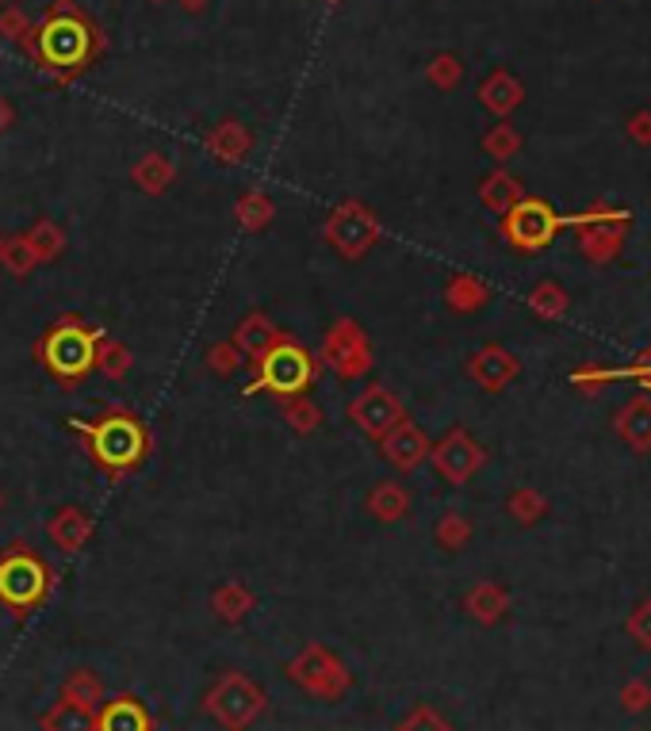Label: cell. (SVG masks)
Listing matches in <instances>:
<instances>
[{
    "instance_id": "60d3db41",
    "label": "cell",
    "mask_w": 651,
    "mask_h": 731,
    "mask_svg": "<svg viewBox=\"0 0 651 731\" xmlns=\"http://www.w3.org/2000/svg\"><path fill=\"white\" fill-rule=\"evenodd\" d=\"M620 375H632V380H640L643 387L651 391V349L643 352V357H640V364H636V368H628V372H617V380H620Z\"/></svg>"
},
{
    "instance_id": "83f0119b",
    "label": "cell",
    "mask_w": 651,
    "mask_h": 731,
    "mask_svg": "<svg viewBox=\"0 0 651 731\" xmlns=\"http://www.w3.org/2000/svg\"><path fill=\"white\" fill-rule=\"evenodd\" d=\"M0 265L9 268L16 280H24V276L35 273V265H39V257H35L32 241H27V233H12V238L0 241Z\"/></svg>"
},
{
    "instance_id": "d6986e66",
    "label": "cell",
    "mask_w": 651,
    "mask_h": 731,
    "mask_svg": "<svg viewBox=\"0 0 651 731\" xmlns=\"http://www.w3.org/2000/svg\"><path fill=\"white\" fill-rule=\"evenodd\" d=\"M617 433L625 436L636 452L651 448V398H632V403L617 414Z\"/></svg>"
},
{
    "instance_id": "9a60e30c",
    "label": "cell",
    "mask_w": 651,
    "mask_h": 731,
    "mask_svg": "<svg viewBox=\"0 0 651 731\" xmlns=\"http://www.w3.org/2000/svg\"><path fill=\"white\" fill-rule=\"evenodd\" d=\"M468 372H471V380H475L479 387L503 391L506 383L518 375V357H514V352H506L503 345H486V349H479L475 357H471Z\"/></svg>"
},
{
    "instance_id": "44dd1931",
    "label": "cell",
    "mask_w": 651,
    "mask_h": 731,
    "mask_svg": "<svg viewBox=\"0 0 651 731\" xmlns=\"http://www.w3.org/2000/svg\"><path fill=\"white\" fill-rule=\"evenodd\" d=\"M250 146H253V139L245 134V127L242 123H222L219 131H212L207 134V149H212L219 161H227V165H238L242 161L245 154H250Z\"/></svg>"
},
{
    "instance_id": "681fc988",
    "label": "cell",
    "mask_w": 651,
    "mask_h": 731,
    "mask_svg": "<svg viewBox=\"0 0 651 731\" xmlns=\"http://www.w3.org/2000/svg\"><path fill=\"white\" fill-rule=\"evenodd\" d=\"M0 241H4V238H0Z\"/></svg>"
},
{
    "instance_id": "1f68e13d",
    "label": "cell",
    "mask_w": 651,
    "mask_h": 731,
    "mask_svg": "<svg viewBox=\"0 0 651 731\" xmlns=\"http://www.w3.org/2000/svg\"><path fill=\"white\" fill-rule=\"evenodd\" d=\"M506 510H510L514 522H521V525H537L544 514H548V502H544V499H541V491H533V487H521V491H514V494H510Z\"/></svg>"
},
{
    "instance_id": "8992f818",
    "label": "cell",
    "mask_w": 651,
    "mask_h": 731,
    "mask_svg": "<svg viewBox=\"0 0 651 731\" xmlns=\"http://www.w3.org/2000/svg\"><path fill=\"white\" fill-rule=\"evenodd\" d=\"M265 705H268L265 690H261L253 678L238 674V670H227V674L204 693V712L227 731H245L253 720H261Z\"/></svg>"
},
{
    "instance_id": "4dcf8cb0",
    "label": "cell",
    "mask_w": 651,
    "mask_h": 731,
    "mask_svg": "<svg viewBox=\"0 0 651 731\" xmlns=\"http://www.w3.org/2000/svg\"><path fill=\"white\" fill-rule=\"evenodd\" d=\"M468 609H471V613H475L483 624H491V621H498V616H503V609H506V594L498 590L495 583H479L475 590L468 594Z\"/></svg>"
},
{
    "instance_id": "74e56055",
    "label": "cell",
    "mask_w": 651,
    "mask_h": 731,
    "mask_svg": "<svg viewBox=\"0 0 651 731\" xmlns=\"http://www.w3.org/2000/svg\"><path fill=\"white\" fill-rule=\"evenodd\" d=\"M242 364H245V357L234 349V341H219L207 349V368H212L215 375H234Z\"/></svg>"
},
{
    "instance_id": "4316f807",
    "label": "cell",
    "mask_w": 651,
    "mask_h": 731,
    "mask_svg": "<svg viewBox=\"0 0 651 731\" xmlns=\"http://www.w3.org/2000/svg\"><path fill=\"white\" fill-rule=\"evenodd\" d=\"M322 406L314 403L311 395H296V398H288L284 403V421H288V429L291 433H299V436H311V433H318L322 429Z\"/></svg>"
},
{
    "instance_id": "52a82bcc",
    "label": "cell",
    "mask_w": 651,
    "mask_h": 731,
    "mask_svg": "<svg viewBox=\"0 0 651 731\" xmlns=\"http://www.w3.org/2000/svg\"><path fill=\"white\" fill-rule=\"evenodd\" d=\"M284 674H288L299 690H306L311 697H322V700H338L341 693L353 685V674L346 670V662L334 659L322 644H306L303 651L284 667Z\"/></svg>"
},
{
    "instance_id": "ffe728a7",
    "label": "cell",
    "mask_w": 651,
    "mask_h": 731,
    "mask_svg": "<svg viewBox=\"0 0 651 731\" xmlns=\"http://www.w3.org/2000/svg\"><path fill=\"white\" fill-rule=\"evenodd\" d=\"M407 510H410V494L402 491L399 482H376V491L369 494V514L376 517V522H384V525H395V522H402L407 517Z\"/></svg>"
},
{
    "instance_id": "484cf974",
    "label": "cell",
    "mask_w": 651,
    "mask_h": 731,
    "mask_svg": "<svg viewBox=\"0 0 651 731\" xmlns=\"http://www.w3.org/2000/svg\"><path fill=\"white\" fill-rule=\"evenodd\" d=\"M131 177H134V184H138L142 192L157 195V192H166V188L173 184V161H169V157H161V154H146L131 169Z\"/></svg>"
},
{
    "instance_id": "f546056e",
    "label": "cell",
    "mask_w": 651,
    "mask_h": 731,
    "mask_svg": "<svg viewBox=\"0 0 651 731\" xmlns=\"http://www.w3.org/2000/svg\"><path fill=\"white\" fill-rule=\"evenodd\" d=\"M27 241H32V250H35V257H39V265H43V261H58L65 253V233L58 230L50 218L35 223L32 230H27Z\"/></svg>"
},
{
    "instance_id": "7dc6e473",
    "label": "cell",
    "mask_w": 651,
    "mask_h": 731,
    "mask_svg": "<svg viewBox=\"0 0 651 731\" xmlns=\"http://www.w3.org/2000/svg\"><path fill=\"white\" fill-rule=\"evenodd\" d=\"M181 4H184V9H192V12L204 9V0H181Z\"/></svg>"
},
{
    "instance_id": "7a4b0ae2",
    "label": "cell",
    "mask_w": 651,
    "mask_h": 731,
    "mask_svg": "<svg viewBox=\"0 0 651 731\" xmlns=\"http://www.w3.org/2000/svg\"><path fill=\"white\" fill-rule=\"evenodd\" d=\"M104 337L93 326L77 319V314H65L62 322L47 329L39 337V360L50 375H55L62 387H77L88 372L96 368V349H100Z\"/></svg>"
},
{
    "instance_id": "ba28073f",
    "label": "cell",
    "mask_w": 651,
    "mask_h": 731,
    "mask_svg": "<svg viewBox=\"0 0 651 731\" xmlns=\"http://www.w3.org/2000/svg\"><path fill=\"white\" fill-rule=\"evenodd\" d=\"M322 230H326V241H330L341 261H361L369 257L372 245L379 241V218L372 215L364 203L349 200L330 211V218H326Z\"/></svg>"
},
{
    "instance_id": "b9f144b4",
    "label": "cell",
    "mask_w": 651,
    "mask_h": 731,
    "mask_svg": "<svg viewBox=\"0 0 651 731\" xmlns=\"http://www.w3.org/2000/svg\"><path fill=\"white\" fill-rule=\"evenodd\" d=\"M430 77L441 81V85H448V81L456 77V62H453V58H437V65L430 70Z\"/></svg>"
},
{
    "instance_id": "ac0fdd59",
    "label": "cell",
    "mask_w": 651,
    "mask_h": 731,
    "mask_svg": "<svg viewBox=\"0 0 651 731\" xmlns=\"http://www.w3.org/2000/svg\"><path fill=\"white\" fill-rule=\"evenodd\" d=\"M280 329L268 322V314H261V311H253V314H245L242 322H238V329H234V349L242 352V357H250V360H261L265 357L268 349H273L276 341H280Z\"/></svg>"
},
{
    "instance_id": "cb8c5ba5",
    "label": "cell",
    "mask_w": 651,
    "mask_h": 731,
    "mask_svg": "<svg viewBox=\"0 0 651 731\" xmlns=\"http://www.w3.org/2000/svg\"><path fill=\"white\" fill-rule=\"evenodd\" d=\"M43 731H96V712L81 705H70V700H58L50 712L39 716Z\"/></svg>"
},
{
    "instance_id": "e575fe53",
    "label": "cell",
    "mask_w": 651,
    "mask_h": 731,
    "mask_svg": "<svg viewBox=\"0 0 651 731\" xmlns=\"http://www.w3.org/2000/svg\"><path fill=\"white\" fill-rule=\"evenodd\" d=\"M529 307H533L537 319L556 322V319H564V311H567V296L559 284H541V288H533V296H529Z\"/></svg>"
},
{
    "instance_id": "603a6c76",
    "label": "cell",
    "mask_w": 651,
    "mask_h": 731,
    "mask_svg": "<svg viewBox=\"0 0 651 731\" xmlns=\"http://www.w3.org/2000/svg\"><path fill=\"white\" fill-rule=\"evenodd\" d=\"M62 700L96 712V708L104 705V682L93 674V670H73V674H65V682H62Z\"/></svg>"
},
{
    "instance_id": "ab89813d",
    "label": "cell",
    "mask_w": 651,
    "mask_h": 731,
    "mask_svg": "<svg viewBox=\"0 0 651 731\" xmlns=\"http://www.w3.org/2000/svg\"><path fill=\"white\" fill-rule=\"evenodd\" d=\"M486 149L495 157H510L514 149H518V139H514V131H506V127H498L491 139H486Z\"/></svg>"
},
{
    "instance_id": "836d02e7",
    "label": "cell",
    "mask_w": 651,
    "mask_h": 731,
    "mask_svg": "<svg viewBox=\"0 0 651 731\" xmlns=\"http://www.w3.org/2000/svg\"><path fill=\"white\" fill-rule=\"evenodd\" d=\"M273 215H276V207H273L268 195L250 192V195L238 200V223H242L245 230H265V226L273 223Z\"/></svg>"
},
{
    "instance_id": "f1b7e54d",
    "label": "cell",
    "mask_w": 651,
    "mask_h": 731,
    "mask_svg": "<svg viewBox=\"0 0 651 731\" xmlns=\"http://www.w3.org/2000/svg\"><path fill=\"white\" fill-rule=\"evenodd\" d=\"M479 195H483V203L491 211H495V215H506V211H510L514 203L526 200V195H521V184L514 177H506V172H495V177H486L483 188H479Z\"/></svg>"
},
{
    "instance_id": "d4e9b609",
    "label": "cell",
    "mask_w": 651,
    "mask_h": 731,
    "mask_svg": "<svg viewBox=\"0 0 651 731\" xmlns=\"http://www.w3.org/2000/svg\"><path fill=\"white\" fill-rule=\"evenodd\" d=\"M253 606H257V598H253V594L245 590L242 583H227V586H219V590L212 594L215 616H219V621H227V624H238Z\"/></svg>"
},
{
    "instance_id": "7402d4cb",
    "label": "cell",
    "mask_w": 651,
    "mask_h": 731,
    "mask_svg": "<svg viewBox=\"0 0 651 731\" xmlns=\"http://www.w3.org/2000/svg\"><path fill=\"white\" fill-rule=\"evenodd\" d=\"M486 299H491V288H486L479 276H468V273L453 276V280H448V288H445V303L453 307V311H460V314L479 311Z\"/></svg>"
},
{
    "instance_id": "c3c4849f",
    "label": "cell",
    "mask_w": 651,
    "mask_h": 731,
    "mask_svg": "<svg viewBox=\"0 0 651 731\" xmlns=\"http://www.w3.org/2000/svg\"><path fill=\"white\" fill-rule=\"evenodd\" d=\"M0 506H4V494H0Z\"/></svg>"
},
{
    "instance_id": "7bdbcfd3",
    "label": "cell",
    "mask_w": 651,
    "mask_h": 731,
    "mask_svg": "<svg viewBox=\"0 0 651 731\" xmlns=\"http://www.w3.org/2000/svg\"><path fill=\"white\" fill-rule=\"evenodd\" d=\"M24 16H20V12H4V16H0V32L4 35H20L24 32Z\"/></svg>"
},
{
    "instance_id": "d6a6232c",
    "label": "cell",
    "mask_w": 651,
    "mask_h": 731,
    "mask_svg": "<svg viewBox=\"0 0 651 731\" xmlns=\"http://www.w3.org/2000/svg\"><path fill=\"white\" fill-rule=\"evenodd\" d=\"M131 364H134V357L123 341H100V349H96V368H100L108 380H126Z\"/></svg>"
},
{
    "instance_id": "8d00e7d4",
    "label": "cell",
    "mask_w": 651,
    "mask_h": 731,
    "mask_svg": "<svg viewBox=\"0 0 651 731\" xmlns=\"http://www.w3.org/2000/svg\"><path fill=\"white\" fill-rule=\"evenodd\" d=\"M483 100H486V108H495L498 116H503V111H510L514 104H518V85H514L510 77H503V73H498L495 81H486Z\"/></svg>"
},
{
    "instance_id": "ee69618b",
    "label": "cell",
    "mask_w": 651,
    "mask_h": 731,
    "mask_svg": "<svg viewBox=\"0 0 651 731\" xmlns=\"http://www.w3.org/2000/svg\"><path fill=\"white\" fill-rule=\"evenodd\" d=\"M632 628H636V636L648 639V644H651V606H643V609H640V621H636Z\"/></svg>"
},
{
    "instance_id": "5b68a950",
    "label": "cell",
    "mask_w": 651,
    "mask_h": 731,
    "mask_svg": "<svg viewBox=\"0 0 651 731\" xmlns=\"http://www.w3.org/2000/svg\"><path fill=\"white\" fill-rule=\"evenodd\" d=\"M50 567L24 544H12L9 552L0 555V601L12 609V613H32L47 601L50 594Z\"/></svg>"
},
{
    "instance_id": "2e32d148",
    "label": "cell",
    "mask_w": 651,
    "mask_h": 731,
    "mask_svg": "<svg viewBox=\"0 0 651 731\" xmlns=\"http://www.w3.org/2000/svg\"><path fill=\"white\" fill-rule=\"evenodd\" d=\"M47 537H50V544H55L58 552L73 555V552H81V548L88 544V537H93V517H88L81 506H62L47 522Z\"/></svg>"
},
{
    "instance_id": "8fae6325",
    "label": "cell",
    "mask_w": 651,
    "mask_h": 731,
    "mask_svg": "<svg viewBox=\"0 0 651 731\" xmlns=\"http://www.w3.org/2000/svg\"><path fill=\"white\" fill-rule=\"evenodd\" d=\"M407 418V406H402V398H395L387 387H379V383H372V387H364L361 395L349 403V421H353L357 429H361L364 436H384L387 429H395L399 421Z\"/></svg>"
},
{
    "instance_id": "f6af8a7d",
    "label": "cell",
    "mask_w": 651,
    "mask_h": 731,
    "mask_svg": "<svg viewBox=\"0 0 651 731\" xmlns=\"http://www.w3.org/2000/svg\"><path fill=\"white\" fill-rule=\"evenodd\" d=\"M636 134H640V139H651V116L636 119Z\"/></svg>"
},
{
    "instance_id": "bcb514c9",
    "label": "cell",
    "mask_w": 651,
    "mask_h": 731,
    "mask_svg": "<svg viewBox=\"0 0 651 731\" xmlns=\"http://www.w3.org/2000/svg\"><path fill=\"white\" fill-rule=\"evenodd\" d=\"M9 123H12V108L4 104V96H0V131H4Z\"/></svg>"
},
{
    "instance_id": "277c9868",
    "label": "cell",
    "mask_w": 651,
    "mask_h": 731,
    "mask_svg": "<svg viewBox=\"0 0 651 731\" xmlns=\"http://www.w3.org/2000/svg\"><path fill=\"white\" fill-rule=\"evenodd\" d=\"M32 55H39V62L47 70H81L93 58V27L77 16L73 9H55V16L39 27V35L27 39Z\"/></svg>"
},
{
    "instance_id": "f35d334b",
    "label": "cell",
    "mask_w": 651,
    "mask_h": 731,
    "mask_svg": "<svg viewBox=\"0 0 651 731\" xmlns=\"http://www.w3.org/2000/svg\"><path fill=\"white\" fill-rule=\"evenodd\" d=\"M395 731H453V728H448V723L441 720V716L433 712L430 705H418L414 712H410L407 720H402Z\"/></svg>"
},
{
    "instance_id": "7c38bea8",
    "label": "cell",
    "mask_w": 651,
    "mask_h": 731,
    "mask_svg": "<svg viewBox=\"0 0 651 731\" xmlns=\"http://www.w3.org/2000/svg\"><path fill=\"white\" fill-rule=\"evenodd\" d=\"M575 226H579V245L590 261H613L628 233V215L625 211H590L575 218Z\"/></svg>"
},
{
    "instance_id": "e0dca14e",
    "label": "cell",
    "mask_w": 651,
    "mask_h": 731,
    "mask_svg": "<svg viewBox=\"0 0 651 731\" xmlns=\"http://www.w3.org/2000/svg\"><path fill=\"white\" fill-rule=\"evenodd\" d=\"M149 712L142 700L134 697H116V700H104L96 708V731H149Z\"/></svg>"
},
{
    "instance_id": "5bb4252c",
    "label": "cell",
    "mask_w": 651,
    "mask_h": 731,
    "mask_svg": "<svg viewBox=\"0 0 651 731\" xmlns=\"http://www.w3.org/2000/svg\"><path fill=\"white\" fill-rule=\"evenodd\" d=\"M379 448H384V459L395 467V471H414V467H422L425 459H430V436L422 433V429L414 426V421L402 418L395 429H387L384 436H379Z\"/></svg>"
},
{
    "instance_id": "9c48e42d",
    "label": "cell",
    "mask_w": 651,
    "mask_h": 731,
    "mask_svg": "<svg viewBox=\"0 0 651 731\" xmlns=\"http://www.w3.org/2000/svg\"><path fill=\"white\" fill-rule=\"evenodd\" d=\"M564 218L541 200H518L503 215V238L510 241L518 253H541L556 241Z\"/></svg>"
},
{
    "instance_id": "d590c367",
    "label": "cell",
    "mask_w": 651,
    "mask_h": 731,
    "mask_svg": "<svg viewBox=\"0 0 651 731\" xmlns=\"http://www.w3.org/2000/svg\"><path fill=\"white\" fill-rule=\"evenodd\" d=\"M433 537H437V544L448 548V552H460V548L471 540V522L463 514H445L437 522V532H433Z\"/></svg>"
},
{
    "instance_id": "6da1fadb",
    "label": "cell",
    "mask_w": 651,
    "mask_h": 731,
    "mask_svg": "<svg viewBox=\"0 0 651 731\" xmlns=\"http://www.w3.org/2000/svg\"><path fill=\"white\" fill-rule=\"evenodd\" d=\"M73 429L85 436L93 464L100 467L104 475H111V479L131 475L149 452L146 426H142L131 410H123V406H111V410H104L96 421H73Z\"/></svg>"
},
{
    "instance_id": "3957f363",
    "label": "cell",
    "mask_w": 651,
    "mask_h": 731,
    "mask_svg": "<svg viewBox=\"0 0 651 731\" xmlns=\"http://www.w3.org/2000/svg\"><path fill=\"white\" fill-rule=\"evenodd\" d=\"M318 372H322L318 357H311L303 345L284 334L280 341L257 360V375H253V383H245V395H261V391H268V395L276 398L306 395V391L314 387V380H318Z\"/></svg>"
},
{
    "instance_id": "30bf717a",
    "label": "cell",
    "mask_w": 651,
    "mask_h": 731,
    "mask_svg": "<svg viewBox=\"0 0 651 731\" xmlns=\"http://www.w3.org/2000/svg\"><path fill=\"white\" fill-rule=\"evenodd\" d=\"M318 364L334 368L341 380H361V375H369L372 345H369V337H364V329L357 326L353 319L334 322L330 334H326V341H322Z\"/></svg>"
},
{
    "instance_id": "4fadbf2b",
    "label": "cell",
    "mask_w": 651,
    "mask_h": 731,
    "mask_svg": "<svg viewBox=\"0 0 651 731\" xmlns=\"http://www.w3.org/2000/svg\"><path fill=\"white\" fill-rule=\"evenodd\" d=\"M430 459L433 467H437L441 475H445L448 482H456V487H463V482L471 479V475L483 467L486 452L479 448L475 441L468 436V429H448L445 441H437L430 448Z\"/></svg>"
}]
</instances>
